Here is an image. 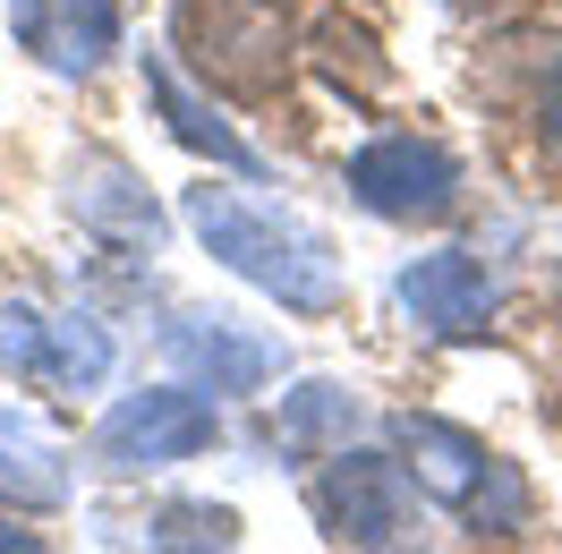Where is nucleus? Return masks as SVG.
<instances>
[{
    "label": "nucleus",
    "instance_id": "nucleus-1",
    "mask_svg": "<svg viewBox=\"0 0 562 554\" xmlns=\"http://www.w3.org/2000/svg\"><path fill=\"white\" fill-rule=\"evenodd\" d=\"M188 231L205 240L213 265H231L247 290H265L273 308L290 315H333L341 308V265H333V247L307 231V222H290V213L256 206L239 188H188Z\"/></svg>",
    "mask_w": 562,
    "mask_h": 554
},
{
    "label": "nucleus",
    "instance_id": "nucleus-2",
    "mask_svg": "<svg viewBox=\"0 0 562 554\" xmlns=\"http://www.w3.org/2000/svg\"><path fill=\"white\" fill-rule=\"evenodd\" d=\"M222 444V410H213L205 384H145V392H120L94 426V461L120 469V478H145V469H179L196 452Z\"/></svg>",
    "mask_w": 562,
    "mask_h": 554
},
{
    "label": "nucleus",
    "instance_id": "nucleus-3",
    "mask_svg": "<svg viewBox=\"0 0 562 554\" xmlns=\"http://www.w3.org/2000/svg\"><path fill=\"white\" fill-rule=\"evenodd\" d=\"M179 52L222 95H273L290 77V9L281 0H188Z\"/></svg>",
    "mask_w": 562,
    "mask_h": 554
},
{
    "label": "nucleus",
    "instance_id": "nucleus-4",
    "mask_svg": "<svg viewBox=\"0 0 562 554\" xmlns=\"http://www.w3.org/2000/svg\"><path fill=\"white\" fill-rule=\"evenodd\" d=\"M307 512L333 546H401L418 529V495H409V469L392 452H324L316 486H307Z\"/></svg>",
    "mask_w": 562,
    "mask_h": 554
},
{
    "label": "nucleus",
    "instance_id": "nucleus-5",
    "mask_svg": "<svg viewBox=\"0 0 562 554\" xmlns=\"http://www.w3.org/2000/svg\"><path fill=\"white\" fill-rule=\"evenodd\" d=\"M350 197L375 222H443L460 206V163L435 137H375L350 154Z\"/></svg>",
    "mask_w": 562,
    "mask_h": 554
},
{
    "label": "nucleus",
    "instance_id": "nucleus-6",
    "mask_svg": "<svg viewBox=\"0 0 562 554\" xmlns=\"http://www.w3.org/2000/svg\"><path fill=\"white\" fill-rule=\"evenodd\" d=\"M162 358H171L188 384H205L213 401H222V392H256V384L281 376V350L265 342V333H247L239 315H205V308H188V315L162 324Z\"/></svg>",
    "mask_w": 562,
    "mask_h": 554
},
{
    "label": "nucleus",
    "instance_id": "nucleus-7",
    "mask_svg": "<svg viewBox=\"0 0 562 554\" xmlns=\"http://www.w3.org/2000/svg\"><path fill=\"white\" fill-rule=\"evenodd\" d=\"M401 308L418 315V333H435V342H477L494 324V281L469 247H435V256L401 265Z\"/></svg>",
    "mask_w": 562,
    "mask_h": 554
},
{
    "label": "nucleus",
    "instance_id": "nucleus-8",
    "mask_svg": "<svg viewBox=\"0 0 562 554\" xmlns=\"http://www.w3.org/2000/svg\"><path fill=\"white\" fill-rule=\"evenodd\" d=\"M9 35L52 77H94L120 52V0H9Z\"/></svg>",
    "mask_w": 562,
    "mask_h": 554
},
{
    "label": "nucleus",
    "instance_id": "nucleus-9",
    "mask_svg": "<svg viewBox=\"0 0 562 554\" xmlns=\"http://www.w3.org/2000/svg\"><path fill=\"white\" fill-rule=\"evenodd\" d=\"M392 461H401L409 486H418L426 503H443V512H460V503L477 495V478L494 469L486 435H469V426H452V418H426V410L392 418Z\"/></svg>",
    "mask_w": 562,
    "mask_h": 554
},
{
    "label": "nucleus",
    "instance_id": "nucleus-10",
    "mask_svg": "<svg viewBox=\"0 0 562 554\" xmlns=\"http://www.w3.org/2000/svg\"><path fill=\"white\" fill-rule=\"evenodd\" d=\"M69 213H77V231H94V240H111V247H162V231H171V213L145 197V179L128 171L120 154H77Z\"/></svg>",
    "mask_w": 562,
    "mask_h": 554
},
{
    "label": "nucleus",
    "instance_id": "nucleus-11",
    "mask_svg": "<svg viewBox=\"0 0 562 554\" xmlns=\"http://www.w3.org/2000/svg\"><path fill=\"white\" fill-rule=\"evenodd\" d=\"M145 95H154L162 129H171V137L188 145V154H213L222 171H239V179H265V154H256V145H247L239 129L222 120V103H213V95H196V86H188V77H179L171 60H162V52H145Z\"/></svg>",
    "mask_w": 562,
    "mask_h": 554
},
{
    "label": "nucleus",
    "instance_id": "nucleus-12",
    "mask_svg": "<svg viewBox=\"0 0 562 554\" xmlns=\"http://www.w3.org/2000/svg\"><path fill=\"white\" fill-rule=\"evenodd\" d=\"M69 503V452L35 410L0 401V512H60Z\"/></svg>",
    "mask_w": 562,
    "mask_h": 554
},
{
    "label": "nucleus",
    "instance_id": "nucleus-13",
    "mask_svg": "<svg viewBox=\"0 0 562 554\" xmlns=\"http://www.w3.org/2000/svg\"><path fill=\"white\" fill-rule=\"evenodd\" d=\"M358 435V392L333 376H307L299 392H281L273 410V444L281 452H341Z\"/></svg>",
    "mask_w": 562,
    "mask_h": 554
},
{
    "label": "nucleus",
    "instance_id": "nucleus-14",
    "mask_svg": "<svg viewBox=\"0 0 562 554\" xmlns=\"http://www.w3.org/2000/svg\"><path fill=\"white\" fill-rule=\"evenodd\" d=\"M43 384H52V392H103V384H111L103 315H86V308L52 315V333H43Z\"/></svg>",
    "mask_w": 562,
    "mask_h": 554
},
{
    "label": "nucleus",
    "instance_id": "nucleus-15",
    "mask_svg": "<svg viewBox=\"0 0 562 554\" xmlns=\"http://www.w3.org/2000/svg\"><path fill=\"white\" fill-rule=\"evenodd\" d=\"M460 520H469L477 538H520V529H528V478L503 461V452H494V469L477 478V495L460 503Z\"/></svg>",
    "mask_w": 562,
    "mask_h": 554
},
{
    "label": "nucleus",
    "instance_id": "nucleus-16",
    "mask_svg": "<svg viewBox=\"0 0 562 554\" xmlns=\"http://www.w3.org/2000/svg\"><path fill=\"white\" fill-rule=\"evenodd\" d=\"M43 333H52V315L35 299H0V376L9 384H43Z\"/></svg>",
    "mask_w": 562,
    "mask_h": 554
},
{
    "label": "nucleus",
    "instance_id": "nucleus-17",
    "mask_svg": "<svg viewBox=\"0 0 562 554\" xmlns=\"http://www.w3.org/2000/svg\"><path fill=\"white\" fill-rule=\"evenodd\" d=\"M154 546H239V512L231 503H171L154 520Z\"/></svg>",
    "mask_w": 562,
    "mask_h": 554
},
{
    "label": "nucleus",
    "instance_id": "nucleus-18",
    "mask_svg": "<svg viewBox=\"0 0 562 554\" xmlns=\"http://www.w3.org/2000/svg\"><path fill=\"white\" fill-rule=\"evenodd\" d=\"M537 137H546V163L562 171V69L546 77V103H537Z\"/></svg>",
    "mask_w": 562,
    "mask_h": 554
},
{
    "label": "nucleus",
    "instance_id": "nucleus-19",
    "mask_svg": "<svg viewBox=\"0 0 562 554\" xmlns=\"http://www.w3.org/2000/svg\"><path fill=\"white\" fill-rule=\"evenodd\" d=\"M0 546H9V554H35V529H9V520H0Z\"/></svg>",
    "mask_w": 562,
    "mask_h": 554
}]
</instances>
